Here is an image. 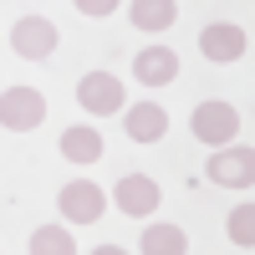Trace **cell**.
<instances>
[{
  "instance_id": "1",
  "label": "cell",
  "mask_w": 255,
  "mask_h": 255,
  "mask_svg": "<svg viewBox=\"0 0 255 255\" xmlns=\"http://www.w3.org/2000/svg\"><path fill=\"white\" fill-rule=\"evenodd\" d=\"M189 128H194L199 143L225 148V143H235V133H240V113L230 108V102H199V108L189 113Z\"/></svg>"
},
{
  "instance_id": "2",
  "label": "cell",
  "mask_w": 255,
  "mask_h": 255,
  "mask_svg": "<svg viewBox=\"0 0 255 255\" xmlns=\"http://www.w3.org/2000/svg\"><path fill=\"white\" fill-rule=\"evenodd\" d=\"M209 184H220V189H250L255 184V148H245V143L215 148V158H209Z\"/></svg>"
},
{
  "instance_id": "3",
  "label": "cell",
  "mask_w": 255,
  "mask_h": 255,
  "mask_svg": "<svg viewBox=\"0 0 255 255\" xmlns=\"http://www.w3.org/2000/svg\"><path fill=\"white\" fill-rule=\"evenodd\" d=\"M77 102H82V113L108 118V113H123L128 108V92H123V82L113 72H87L77 82Z\"/></svg>"
},
{
  "instance_id": "4",
  "label": "cell",
  "mask_w": 255,
  "mask_h": 255,
  "mask_svg": "<svg viewBox=\"0 0 255 255\" xmlns=\"http://www.w3.org/2000/svg\"><path fill=\"white\" fill-rule=\"evenodd\" d=\"M56 209H61V220H67V225H97L102 209H108V194H102L92 179H72V184L56 194Z\"/></svg>"
},
{
  "instance_id": "5",
  "label": "cell",
  "mask_w": 255,
  "mask_h": 255,
  "mask_svg": "<svg viewBox=\"0 0 255 255\" xmlns=\"http://www.w3.org/2000/svg\"><path fill=\"white\" fill-rule=\"evenodd\" d=\"M41 118H46V97L36 87H5L0 92V128L31 133V128H41Z\"/></svg>"
},
{
  "instance_id": "6",
  "label": "cell",
  "mask_w": 255,
  "mask_h": 255,
  "mask_svg": "<svg viewBox=\"0 0 255 255\" xmlns=\"http://www.w3.org/2000/svg\"><path fill=\"white\" fill-rule=\"evenodd\" d=\"M10 46H15V56H26V61H46L56 51V26L46 15H20L10 26Z\"/></svg>"
},
{
  "instance_id": "7",
  "label": "cell",
  "mask_w": 255,
  "mask_h": 255,
  "mask_svg": "<svg viewBox=\"0 0 255 255\" xmlns=\"http://www.w3.org/2000/svg\"><path fill=\"white\" fill-rule=\"evenodd\" d=\"M113 199H118V209H123V215H133V220H143V215H153V209L163 204V194H158V184L148 179V174H123V179L113 184Z\"/></svg>"
},
{
  "instance_id": "8",
  "label": "cell",
  "mask_w": 255,
  "mask_h": 255,
  "mask_svg": "<svg viewBox=\"0 0 255 255\" xmlns=\"http://www.w3.org/2000/svg\"><path fill=\"white\" fill-rule=\"evenodd\" d=\"M199 51L209 56V61H240L245 51H250V36L240 31V26H204L199 31Z\"/></svg>"
},
{
  "instance_id": "9",
  "label": "cell",
  "mask_w": 255,
  "mask_h": 255,
  "mask_svg": "<svg viewBox=\"0 0 255 255\" xmlns=\"http://www.w3.org/2000/svg\"><path fill=\"white\" fill-rule=\"evenodd\" d=\"M133 77L143 82V87H168V82L179 77V56L168 46H143L133 56Z\"/></svg>"
},
{
  "instance_id": "10",
  "label": "cell",
  "mask_w": 255,
  "mask_h": 255,
  "mask_svg": "<svg viewBox=\"0 0 255 255\" xmlns=\"http://www.w3.org/2000/svg\"><path fill=\"white\" fill-rule=\"evenodd\" d=\"M123 128L133 143H158L168 133V113L158 102H133V108H123Z\"/></svg>"
},
{
  "instance_id": "11",
  "label": "cell",
  "mask_w": 255,
  "mask_h": 255,
  "mask_svg": "<svg viewBox=\"0 0 255 255\" xmlns=\"http://www.w3.org/2000/svg\"><path fill=\"white\" fill-rule=\"evenodd\" d=\"M128 20H133L138 31H168L179 20V5L174 0H133V5H128Z\"/></svg>"
},
{
  "instance_id": "12",
  "label": "cell",
  "mask_w": 255,
  "mask_h": 255,
  "mask_svg": "<svg viewBox=\"0 0 255 255\" xmlns=\"http://www.w3.org/2000/svg\"><path fill=\"white\" fill-rule=\"evenodd\" d=\"M61 158H72V163H97L102 158V133L97 128H67L61 133Z\"/></svg>"
},
{
  "instance_id": "13",
  "label": "cell",
  "mask_w": 255,
  "mask_h": 255,
  "mask_svg": "<svg viewBox=\"0 0 255 255\" xmlns=\"http://www.w3.org/2000/svg\"><path fill=\"white\" fill-rule=\"evenodd\" d=\"M189 250V235L179 225H148L143 230V255H184Z\"/></svg>"
},
{
  "instance_id": "14",
  "label": "cell",
  "mask_w": 255,
  "mask_h": 255,
  "mask_svg": "<svg viewBox=\"0 0 255 255\" xmlns=\"http://www.w3.org/2000/svg\"><path fill=\"white\" fill-rule=\"evenodd\" d=\"M26 255H77V240L67 235V225H41L31 235V250Z\"/></svg>"
},
{
  "instance_id": "15",
  "label": "cell",
  "mask_w": 255,
  "mask_h": 255,
  "mask_svg": "<svg viewBox=\"0 0 255 255\" xmlns=\"http://www.w3.org/2000/svg\"><path fill=\"white\" fill-rule=\"evenodd\" d=\"M225 230H230V240H235L240 250H250V245H255V209H250V204L230 209V225H225Z\"/></svg>"
},
{
  "instance_id": "16",
  "label": "cell",
  "mask_w": 255,
  "mask_h": 255,
  "mask_svg": "<svg viewBox=\"0 0 255 255\" xmlns=\"http://www.w3.org/2000/svg\"><path fill=\"white\" fill-rule=\"evenodd\" d=\"M72 5H77L82 15H113V10L123 5V0H72Z\"/></svg>"
},
{
  "instance_id": "17",
  "label": "cell",
  "mask_w": 255,
  "mask_h": 255,
  "mask_svg": "<svg viewBox=\"0 0 255 255\" xmlns=\"http://www.w3.org/2000/svg\"><path fill=\"white\" fill-rule=\"evenodd\" d=\"M92 255H128V250H123V245H97Z\"/></svg>"
}]
</instances>
